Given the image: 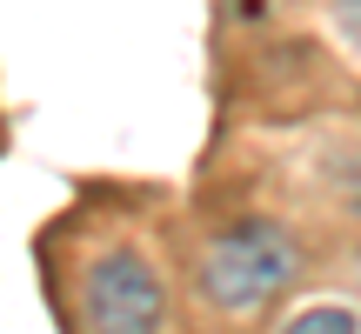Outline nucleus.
<instances>
[{
    "label": "nucleus",
    "mask_w": 361,
    "mask_h": 334,
    "mask_svg": "<svg viewBox=\"0 0 361 334\" xmlns=\"http://www.w3.org/2000/svg\"><path fill=\"white\" fill-rule=\"evenodd\" d=\"M301 274V247L281 221H234L207 241L201 254V301L221 314H255L274 295H288Z\"/></svg>",
    "instance_id": "1"
},
{
    "label": "nucleus",
    "mask_w": 361,
    "mask_h": 334,
    "mask_svg": "<svg viewBox=\"0 0 361 334\" xmlns=\"http://www.w3.org/2000/svg\"><path fill=\"white\" fill-rule=\"evenodd\" d=\"M168 321V295L147 254L134 247H107L80 274V328L87 334H161Z\"/></svg>",
    "instance_id": "2"
},
{
    "label": "nucleus",
    "mask_w": 361,
    "mask_h": 334,
    "mask_svg": "<svg viewBox=\"0 0 361 334\" xmlns=\"http://www.w3.org/2000/svg\"><path fill=\"white\" fill-rule=\"evenodd\" d=\"M281 334H361V314L341 308V301H322V308H301Z\"/></svg>",
    "instance_id": "3"
}]
</instances>
